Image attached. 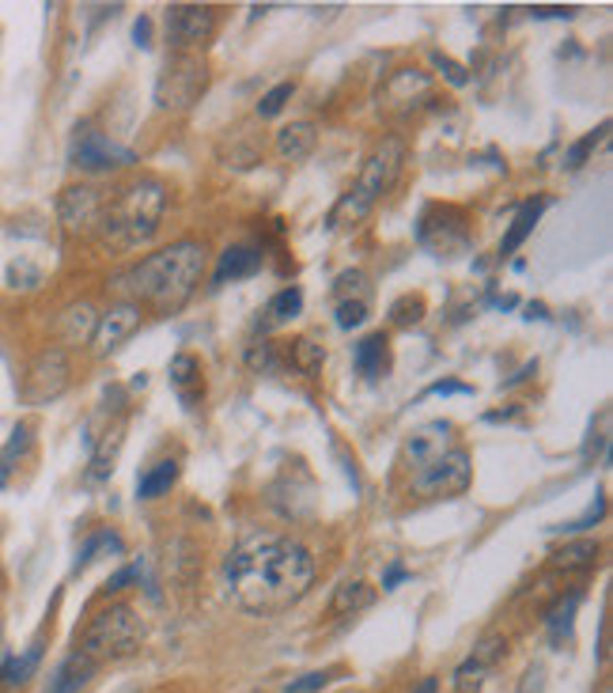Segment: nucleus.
I'll list each match as a JSON object with an SVG mask.
<instances>
[{
	"label": "nucleus",
	"instance_id": "19",
	"mask_svg": "<svg viewBox=\"0 0 613 693\" xmlns=\"http://www.w3.org/2000/svg\"><path fill=\"white\" fill-rule=\"evenodd\" d=\"M122 448V425L106 428L103 440L91 448V462H88V482H106L114 474V459H118Z\"/></svg>",
	"mask_w": 613,
	"mask_h": 693
},
{
	"label": "nucleus",
	"instance_id": "32",
	"mask_svg": "<svg viewBox=\"0 0 613 693\" xmlns=\"http://www.w3.org/2000/svg\"><path fill=\"white\" fill-rule=\"evenodd\" d=\"M322 360H326V349L314 345L311 337H300V342L292 345V365L300 371H307V376H314V371L322 368Z\"/></svg>",
	"mask_w": 613,
	"mask_h": 693
},
{
	"label": "nucleus",
	"instance_id": "7",
	"mask_svg": "<svg viewBox=\"0 0 613 693\" xmlns=\"http://www.w3.org/2000/svg\"><path fill=\"white\" fill-rule=\"evenodd\" d=\"M69 163L77 171H88V175H103V171L129 168V163H137V155H132L129 148L114 145L111 137L95 134V129H77L72 148H69Z\"/></svg>",
	"mask_w": 613,
	"mask_h": 693
},
{
	"label": "nucleus",
	"instance_id": "4",
	"mask_svg": "<svg viewBox=\"0 0 613 693\" xmlns=\"http://www.w3.org/2000/svg\"><path fill=\"white\" fill-rule=\"evenodd\" d=\"M402 163H405V148H402V140H383V145L375 148V152L368 155V163H363V171H360V178H356V186L349 189V194L337 201V209H334V217H329V224H342V220H363L371 212V205L379 201V197L386 194L394 183H397V175H402Z\"/></svg>",
	"mask_w": 613,
	"mask_h": 693
},
{
	"label": "nucleus",
	"instance_id": "36",
	"mask_svg": "<svg viewBox=\"0 0 613 693\" xmlns=\"http://www.w3.org/2000/svg\"><path fill=\"white\" fill-rule=\"evenodd\" d=\"M292 95H296V84H277L273 92H265V95H262L258 114H262V118H277V114L288 106V99H292Z\"/></svg>",
	"mask_w": 613,
	"mask_h": 693
},
{
	"label": "nucleus",
	"instance_id": "8",
	"mask_svg": "<svg viewBox=\"0 0 613 693\" xmlns=\"http://www.w3.org/2000/svg\"><path fill=\"white\" fill-rule=\"evenodd\" d=\"M65 391H69V357H65V349L38 353L27 371V383H23V399L31 406H46V402L61 399Z\"/></svg>",
	"mask_w": 613,
	"mask_h": 693
},
{
	"label": "nucleus",
	"instance_id": "45",
	"mask_svg": "<svg viewBox=\"0 0 613 693\" xmlns=\"http://www.w3.org/2000/svg\"><path fill=\"white\" fill-rule=\"evenodd\" d=\"M360 285H363V274H360V269H349V274L337 277L334 292H337V296H345V292H349V288H360Z\"/></svg>",
	"mask_w": 613,
	"mask_h": 693
},
{
	"label": "nucleus",
	"instance_id": "28",
	"mask_svg": "<svg viewBox=\"0 0 613 693\" xmlns=\"http://www.w3.org/2000/svg\"><path fill=\"white\" fill-rule=\"evenodd\" d=\"M300 311H303V292L292 285V288H280V292L273 296L269 308H265V315H269L273 326H285V323H292Z\"/></svg>",
	"mask_w": 613,
	"mask_h": 693
},
{
	"label": "nucleus",
	"instance_id": "2",
	"mask_svg": "<svg viewBox=\"0 0 613 693\" xmlns=\"http://www.w3.org/2000/svg\"><path fill=\"white\" fill-rule=\"evenodd\" d=\"M201 269H205V246L194 243V239H182V243H171L163 251L148 254L140 266H132L129 274L118 277V285L126 292L140 296L144 303H152V308L178 311L197 292Z\"/></svg>",
	"mask_w": 613,
	"mask_h": 693
},
{
	"label": "nucleus",
	"instance_id": "5",
	"mask_svg": "<svg viewBox=\"0 0 613 693\" xmlns=\"http://www.w3.org/2000/svg\"><path fill=\"white\" fill-rule=\"evenodd\" d=\"M144 640V625H140L137 610L126 607V602H114V607L99 610L88 622L84 637H80V651L99 663V659H122L132 656Z\"/></svg>",
	"mask_w": 613,
	"mask_h": 693
},
{
	"label": "nucleus",
	"instance_id": "46",
	"mask_svg": "<svg viewBox=\"0 0 613 693\" xmlns=\"http://www.w3.org/2000/svg\"><path fill=\"white\" fill-rule=\"evenodd\" d=\"M534 20H571V8H534Z\"/></svg>",
	"mask_w": 613,
	"mask_h": 693
},
{
	"label": "nucleus",
	"instance_id": "14",
	"mask_svg": "<svg viewBox=\"0 0 613 693\" xmlns=\"http://www.w3.org/2000/svg\"><path fill=\"white\" fill-rule=\"evenodd\" d=\"M265 254L258 251V246L251 243H235L228 246V251L220 254L217 262V274H212V288H223V285H235V280H246L254 277L262 269Z\"/></svg>",
	"mask_w": 613,
	"mask_h": 693
},
{
	"label": "nucleus",
	"instance_id": "33",
	"mask_svg": "<svg viewBox=\"0 0 613 693\" xmlns=\"http://www.w3.org/2000/svg\"><path fill=\"white\" fill-rule=\"evenodd\" d=\"M8 288H38V280H43V269L35 266V262H27V258H15L12 266H8Z\"/></svg>",
	"mask_w": 613,
	"mask_h": 693
},
{
	"label": "nucleus",
	"instance_id": "41",
	"mask_svg": "<svg viewBox=\"0 0 613 693\" xmlns=\"http://www.w3.org/2000/svg\"><path fill=\"white\" fill-rule=\"evenodd\" d=\"M132 580H140V565H126V568H118V573L106 580V591H122V588H129Z\"/></svg>",
	"mask_w": 613,
	"mask_h": 693
},
{
	"label": "nucleus",
	"instance_id": "39",
	"mask_svg": "<svg viewBox=\"0 0 613 693\" xmlns=\"http://www.w3.org/2000/svg\"><path fill=\"white\" fill-rule=\"evenodd\" d=\"M432 61H436V69L443 72V77L451 80L454 88H466L470 84V69H466V65L451 61V57H443V54H432Z\"/></svg>",
	"mask_w": 613,
	"mask_h": 693
},
{
	"label": "nucleus",
	"instance_id": "24",
	"mask_svg": "<svg viewBox=\"0 0 613 693\" xmlns=\"http://www.w3.org/2000/svg\"><path fill=\"white\" fill-rule=\"evenodd\" d=\"M171 383L178 386L182 402H186V406H194L197 391H201V365H197V357H189V353H178V357L171 360Z\"/></svg>",
	"mask_w": 613,
	"mask_h": 693
},
{
	"label": "nucleus",
	"instance_id": "40",
	"mask_svg": "<svg viewBox=\"0 0 613 693\" xmlns=\"http://www.w3.org/2000/svg\"><path fill=\"white\" fill-rule=\"evenodd\" d=\"M246 360H251V368H258V371H273V368H277L273 345H254V349L246 353Z\"/></svg>",
	"mask_w": 613,
	"mask_h": 693
},
{
	"label": "nucleus",
	"instance_id": "16",
	"mask_svg": "<svg viewBox=\"0 0 613 693\" xmlns=\"http://www.w3.org/2000/svg\"><path fill=\"white\" fill-rule=\"evenodd\" d=\"M352 365L363 379H383L386 371H391V342H386L383 330H379V334H368L363 342H356Z\"/></svg>",
	"mask_w": 613,
	"mask_h": 693
},
{
	"label": "nucleus",
	"instance_id": "9",
	"mask_svg": "<svg viewBox=\"0 0 613 693\" xmlns=\"http://www.w3.org/2000/svg\"><path fill=\"white\" fill-rule=\"evenodd\" d=\"M205 88V69L194 61V57H175V61H167V69H163L160 84H155V103L163 106V111H171V106H189L197 99V92Z\"/></svg>",
	"mask_w": 613,
	"mask_h": 693
},
{
	"label": "nucleus",
	"instance_id": "27",
	"mask_svg": "<svg viewBox=\"0 0 613 693\" xmlns=\"http://www.w3.org/2000/svg\"><path fill=\"white\" fill-rule=\"evenodd\" d=\"M579 602H583V596H579V591H568V596L560 599L557 607L550 610V640H553V645H557V648L568 640V633H571V617H576Z\"/></svg>",
	"mask_w": 613,
	"mask_h": 693
},
{
	"label": "nucleus",
	"instance_id": "37",
	"mask_svg": "<svg viewBox=\"0 0 613 693\" xmlns=\"http://www.w3.org/2000/svg\"><path fill=\"white\" fill-rule=\"evenodd\" d=\"M363 319H368V303H363V300H342V303H337V326H342V330L363 326Z\"/></svg>",
	"mask_w": 613,
	"mask_h": 693
},
{
	"label": "nucleus",
	"instance_id": "3",
	"mask_svg": "<svg viewBox=\"0 0 613 693\" xmlns=\"http://www.w3.org/2000/svg\"><path fill=\"white\" fill-rule=\"evenodd\" d=\"M163 212H167V186L160 178H140L111 209H103V231L118 246H144L160 231Z\"/></svg>",
	"mask_w": 613,
	"mask_h": 693
},
{
	"label": "nucleus",
	"instance_id": "22",
	"mask_svg": "<svg viewBox=\"0 0 613 693\" xmlns=\"http://www.w3.org/2000/svg\"><path fill=\"white\" fill-rule=\"evenodd\" d=\"M38 659H43V645H38V640L23 651V656H4L0 659V682H4V686H23V682H31L38 671Z\"/></svg>",
	"mask_w": 613,
	"mask_h": 693
},
{
	"label": "nucleus",
	"instance_id": "30",
	"mask_svg": "<svg viewBox=\"0 0 613 693\" xmlns=\"http://www.w3.org/2000/svg\"><path fill=\"white\" fill-rule=\"evenodd\" d=\"M606 137H610V122H602L599 129H591V134L579 137L576 145L568 148V152H565V163H568L571 171L583 168V163L591 160V152H599V145H606Z\"/></svg>",
	"mask_w": 613,
	"mask_h": 693
},
{
	"label": "nucleus",
	"instance_id": "10",
	"mask_svg": "<svg viewBox=\"0 0 613 693\" xmlns=\"http://www.w3.org/2000/svg\"><path fill=\"white\" fill-rule=\"evenodd\" d=\"M217 31V12L209 4H171L167 8V38L171 46L189 49L205 46Z\"/></svg>",
	"mask_w": 613,
	"mask_h": 693
},
{
	"label": "nucleus",
	"instance_id": "47",
	"mask_svg": "<svg viewBox=\"0 0 613 693\" xmlns=\"http://www.w3.org/2000/svg\"><path fill=\"white\" fill-rule=\"evenodd\" d=\"M542 690V667H530L527 671V686H523V693H537Z\"/></svg>",
	"mask_w": 613,
	"mask_h": 693
},
{
	"label": "nucleus",
	"instance_id": "21",
	"mask_svg": "<svg viewBox=\"0 0 613 693\" xmlns=\"http://www.w3.org/2000/svg\"><path fill=\"white\" fill-rule=\"evenodd\" d=\"M175 482H178V462L175 459H163V462H155V466L137 482V497L140 500L167 497V493L175 489Z\"/></svg>",
	"mask_w": 613,
	"mask_h": 693
},
{
	"label": "nucleus",
	"instance_id": "20",
	"mask_svg": "<svg viewBox=\"0 0 613 693\" xmlns=\"http://www.w3.org/2000/svg\"><path fill=\"white\" fill-rule=\"evenodd\" d=\"M545 197H537V201H527L523 209L516 212V220H511V228H508V235H504V243H500V254H516L519 246L530 239V231L537 228V220H542V212H545Z\"/></svg>",
	"mask_w": 613,
	"mask_h": 693
},
{
	"label": "nucleus",
	"instance_id": "31",
	"mask_svg": "<svg viewBox=\"0 0 613 693\" xmlns=\"http://www.w3.org/2000/svg\"><path fill=\"white\" fill-rule=\"evenodd\" d=\"M99 323V315L88 308V303H77V308H69L65 311V319H61V334L69 337V342H80V337H88L91 330H95Z\"/></svg>",
	"mask_w": 613,
	"mask_h": 693
},
{
	"label": "nucleus",
	"instance_id": "15",
	"mask_svg": "<svg viewBox=\"0 0 613 693\" xmlns=\"http://www.w3.org/2000/svg\"><path fill=\"white\" fill-rule=\"evenodd\" d=\"M447 440H451V420H432V425H420L417 432L405 440V455H409L413 466H428L432 459H439L447 451Z\"/></svg>",
	"mask_w": 613,
	"mask_h": 693
},
{
	"label": "nucleus",
	"instance_id": "29",
	"mask_svg": "<svg viewBox=\"0 0 613 693\" xmlns=\"http://www.w3.org/2000/svg\"><path fill=\"white\" fill-rule=\"evenodd\" d=\"M103 554H111V557L126 554V546H122V539L114 531H99L95 539L84 542V550H80V557H77V573H80V568H88L91 561H99Z\"/></svg>",
	"mask_w": 613,
	"mask_h": 693
},
{
	"label": "nucleus",
	"instance_id": "1",
	"mask_svg": "<svg viewBox=\"0 0 613 693\" xmlns=\"http://www.w3.org/2000/svg\"><path fill=\"white\" fill-rule=\"evenodd\" d=\"M231 599L251 614H280L296 607L314 584V557L285 534H251L223 561Z\"/></svg>",
	"mask_w": 613,
	"mask_h": 693
},
{
	"label": "nucleus",
	"instance_id": "23",
	"mask_svg": "<svg viewBox=\"0 0 613 693\" xmlns=\"http://www.w3.org/2000/svg\"><path fill=\"white\" fill-rule=\"evenodd\" d=\"M31 443H35L31 425H27V420H20V425L12 428V436H8V443L0 448V489H8V477H12L15 462H20L31 451Z\"/></svg>",
	"mask_w": 613,
	"mask_h": 693
},
{
	"label": "nucleus",
	"instance_id": "11",
	"mask_svg": "<svg viewBox=\"0 0 613 693\" xmlns=\"http://www.w3.org/2000/svg\"><path fill=\"white\" fill-rule=\"evenodd\" d=\"M140 326V308L137 303H114L106 315H99L95 330H91V353L95 357H111L122 342H129Z\"/></svg>",
	"mask_w": 613,
	"mask_h": 693
},
{
	"label": "nucleus",
	"instance_id": "13",
	"mask_svg": "<svg viewBox=\"0 0 613 693\" xmlns=\"http://www.w3.org/2000/svg\"><path fill=\"white\" fill-rule=\"evenodd\" d=\"M504 648H508V645H504V637H485L482 645H477L459 663V671H454V690H459V693H482L485 674L496 667V659L504 656Z\"/></svg>",
	"mask_w": 613,
	"mask_h": 693
},
{
	"label": "nucleus",
	"instance_id": "44",
	"mask_svg": "<svg viewBox=\"0 0 613 693\" xmlns=\"http://www.w3.org/2000/svg\"><path fill=\"white\" fill-rule=\"evenodd\" d=\"M132 38H137V46H140V49L152 46V20H148V15H140V20L132 23Z\"/></svg>",
	"mask_w": 613,
	"mask_h": 693
},
{
	"label": "nucleus",
	"instance_id": "50",
	"mask_svg": "<svg viewBox=\"0 0 613 693\" xmlns=\"http://www.w3.org/2000/svg\"><path fill=\"white\" fill-rule=\"evenodd\" d=\"M251 693H262V690H251Z\"/></svg>",
	"mask_w": 613,
	"mask_h": 693
},
{
	"label": "nucleus",
	"instance_id": "18",
	"mask_svg": "<svg viewBox=\"0 0 613 693\" xmlns=\"http://www.w3.org/2000/svg\"><path fill=\"white\" fill-rule=\"evenodd\" d=\"M91 674H95V663H91L84 651H72L54 671V679H49V693H80L91 682Z\"/></svg>",
	"mask_w": 613,
	"mask_h": 693
},
{
	"label": "nucleus",
	"instance_id": "43",
	"mask_svg": "<svg viewBox=\"0 0 613 693\" xmlns=\"http://www.w3.org/2000/svg\"><path fill=\"white\" fill-rule=\"evenodd\" d=\"M425 394H474V386L466 383H454V379H439V383L428 386Z\"/></svg>",
	"mask_w": 613,
	"mask_h": 693
},
{
	"label": "nucleus",
	"instance_id": "35",
	"mask_svg": "<svg viewBox=\"0 0 613 693\" xmlns=\"http://www.w3.org/2000/svg\"><path fill=\"white\" fill-rule=\"evenodd\" d=\"M606 516V493H599L594 497V505L583 511L579 519H571V523H560V527H553V531H565V534H579V531H587V527H594L599 519Z\"/></svg>",
	"mask_w": 613,
	"mask_h": 693
},
{
	"label": "nucleus",
	"instance_id": "49",
	"mask_svg": "<svg viewBox=\"0 0 613 693\" xmlns=\"http://www.w3.org/2000/svg\"><path fill=\"white\" fill-rule=\"evenodd\" d=\"M0 637H4V622H0Z\"/></svg>",
	"mask_w": 613,
	"mask_h": 693
},
{
	"label": "nucleus",
	"instance_id": "48",
	"mask_svg": "<svg viewBox=\"0 0 613 693\" xmlns=\"http://www.w3.org/2000/svg\"><path fill=\"white\" fill-rule=\"evenodd\" d=\"M436 686H439L436 679H425V682H420V690H417V693H436Z\"/></svg>",
	"mask_w": 613,
	"mask_h": 693
},
{
	"label": "nucleus",
	"instance_id": "17",
	"mask_svg": "<svg viewBox=\"0 0 613 693\" xmlns=\"http://www.w3.org/2000/svg\"><path fill=\"white\" fill-rule=\"evenodd\" d=\"M319 145V129L311 122H292V126H280L277 129V155L288 163H300L314 152Z\"/></svg>",
	"mask_w": 613,
	"mask_h": 693
},
{
	"label": "nucleus",
	"instance_id": "42",
	"mask_svg": "<svg viewBox=\"0 0 613 693\" xmlns=\"http://www.w3.org/2000/svg\"><path fill=\"white\" fill-rule=\"evenodd\" d=\"M409 576H413V573L402 565V561H391V565H386V573H383V591H394L397 584H405Z\"/></svg>",
	"mask_w": 613,
	"mask_h": 693
},
{
	"label": "nucleus",
	"instance_id": "12",
	"mask_svg": "<svg viewBox=\"0 0 613 693\" xmlns=\"http://www.w3.org/2000/svg\"><path fill=\"white\" fill-rule=\"evenodd\" d=\"M103 197H99V189L91 186H69L61 189V197H57V217H61V224L69 231H88L95 228L99 220H103Z\"/></svg>",
	"mask_w": 613,
	"mask_h": 693
},
{
	"label": "nucleus",
	"instance_id": "38",
	"mask_svg": "<svg viewBox=\"0 0 613 693\" xmlns=\"http://www.w3.org/2000/svg\"><path fill=\"white\" fill-rule=\"evenodd\" d=\"M329 686V671H311V674H300V679H292L285 686V693H319Z\"/></svg>",
	"mask_w": 613,
	"mask_h": 693
},
{
	"label": "nucleus",
	"instance_id": "26",
	"mask_svg": "<svg viewBox=\"0 0 613 693\" xmlns=\"http://www.w3.org/2000/svg\"><path fill=\"white\" fill-rule=\"evenodd\" d=\"M594 554H599V546H594L591 539H579V542H568V546H560L557 554L550 557L553 568H565V573H576V568H591L594 565Z\"/></svg>",
	"mask_w": 613,
	"mask_h": 693
},
{
	"label": "nucleus",
	"instance_id": "34",
	"mask_svg": "<svg viewBox=\"0 0 613 693\" xmlns=\"http://www.w3.org/2000/svg\"><path fill=\"white\" fill-rule=\"evenodd\" d=\"M391 319H394V326L420 323V319H425V300H420V296H402V300L391 308Z\"/></svg>",
	"mask_w": 613,
	"mask_h": 693
},
{
	"label": "nucleus",
	"instance_id": "6",
	"mask_svg": "<svg viewBox=\"0 0 613 693\" xmlns=\"http://www.w3.org/2000/svg\"><path fill=\"white\" fill-rule=\"evenodd\" d=\"M470 482H474V466H470L466 451H443L413 474V493L417 497H462Z\"/></svg>",
	"mask_w": 613,
	"mask_h": 693
},
{
	"label": "nucleus",
	"instance_id": "25",
	"mask_svg": "<svg viewBox=\"0 0 613 693\" xmlns=\"http://www.w3.org/2000/svg\"><path fill=\"white\" fill-rule=\"evenodd\" d=\"M371 602H375V588L363 580H352V584H342V588H337L329 610H334V614H356V610H368Z\"/></svg>",
	"mask_w": 613,
	"mask_h": 693
}]
</instances>
